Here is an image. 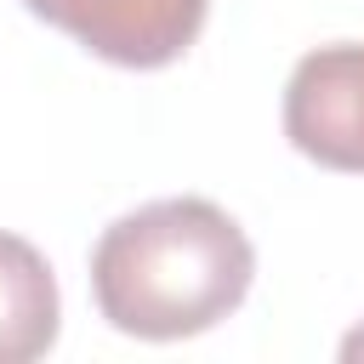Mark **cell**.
Instances as JSON below:
<instances>
[{
	"label": "cell",
	"instance_id": "cell-3",
	"mask_svg": "<svg viewBox=\"0 0 364 364\" xmlns=\"http://www.w3.org/2000/svg\"><path fill=\"white\" fill-rule=\"evenodd\" d=\"M23 6L102 63L165 68L199 40L210 0H23Z\"/></svg>",
	"mask_w": 364,
	"mask_h": 364
},
{
	"label": "cell",
	"instance_id": "cell-5",
	"mask_svg": "<svg viewBox=\"0 0 364 364\" xmlns=\"http://www.w3.org/2000/svg\"><path fill=\"white\" fill-rule=\"evenodd\" d=\"M341 358H347V364H358V358H364V324H358V330H347V341H341Z\"/></svg>",
	"mask_w": 364,
	"mask_h": 364
},
{
	"label": "cell",
	"instance_id": "cell-1",
	"mask_svg": "<svg viewBox=\"0 0 364 364\" xmlns=\"http://www.w3.org/2000/svg\"><path fill=\"white\" fill-rule=\"evenodd\" d=\"M256 279L245 228L210 199H154L102 228L91 250L97 313L119 336L182 341L222 324Z\"/></svg>",
	"mask_w": 364,
	"mask_h": 364
},
{
	"label": "cell",
	"instance_id": "cell-2",
	"mask_svg": "<svg viewBox=\"0 0 364 364\" xmlns=\"http://www.w3.org/2000/svg\"><path fill=\"white\" fill-rule=\"evenodd\" d=\"M284 136L324 171H364V40L318 46L290 68Z\"/></svg>",
	"mask_w": 364,
	"mask_h": 364
},
{
	"label": "cell",
	"instance_id": "cell-4",
	"mask_svg": "<svg viewBox=\"0 0 364 364\" xmlns=\"http://www.w3.org/2000/svg\"><path fill=\"white\" fill-rule=\"evenodd\" d=\"M57 279L51 262L17 239L0 233V364H28L57 341Z\"/></svg>",
	"mask_w": 364,
	"mask_h": 364
}]
</instances>
